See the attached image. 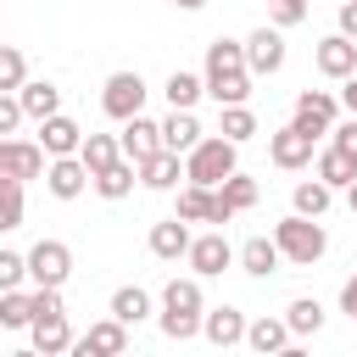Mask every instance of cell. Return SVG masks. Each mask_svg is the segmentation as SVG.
Here are the masks:
<instances>
[{
    "label": "cell",
    "instance_id": "1",
    "mask_svg": "<svg viewBox=\"0 0 357 357\" xmlns=\"http://www.w3.org/2000/svg\"><path fill=\"white\" fill-rule=\"evenodd\" d=\"M201 312H206V296H201V279H195V273L162 284V312H156V324H162L167 340H195V335H201Z\"/></svg>",
    "mask_w": 357,
    "mask_h": 357
},
{
    "label": "cell",
    "instance_id": "2",
    "mask_svg": "<svg viewBox=\"0 0 357 357\" xmlns=\"http://www.w3.org/2000/svg\"><path fill=\"white\" fill-rule=\"evenodd\" d=\"M234 167H240V145H234V139H223V134H201V139L184 151V178H190V184L218 190Z\"/></svg>",
    "mask_w": 357,
    "mask_h": 357
},
{
    "label": "cell",
    "instance_id": "3",
    "mask_svg": "<svg viewBox=\"0 0 357 357\" xmlns=\"http://www.w3.org/2000/svg\"><path fill=\"white\" fill-rule=\"evenodd\" d=\"M273 245H279V257H284V262L312 268V262L329 251V234H324V223H318V218L290 212V218H279V223H273Z\"/></svg>",
    "mask_w": 357,
    "mask_h": 357
},
{
    "label": "cell",
    "instance_id": "4",
    "mask_svg": "<svg viewBox=\"0 0 357 357\" xmlns=\"http://www.w3.org/2000/svg\"><path fill=\"white\" fill-rule=\"evenodd\" d=\"M240 45H245V73L251 78H273L284 67V28H273V22L268 28H251Z\"/></svg>",
    "mask_w": 357,
    "mask_h": 357
},
{
    "label": "cell",
    "instance_id": "5",
    "mask_svg": "<svg viewBox=\"0 0 357 357\" xmlns=\"http://www.w3.org/2000/svg\"><path fill=\"white\" fill-rule=\"evenodd\" d=\"M145 78L139 73H112L106 84H100V112L112 117V123H123V117H134V112H145Z\"/></svg>",
    "mask_w": 357,
    "mask_h": 357
},
{
    "label": "cell",
    "instance_id": "6",
    "mask_svg": "<svg viewBox=\"0 0 357 357\" xmlns=\"http://www.w3.org/2000/svg\"><path fill=\"white\" fill-rule=\"evenodd\" d=\"M184 262H190V273H195V279H218L223 268H234V245L223 240V229H206V234H190Z\"/></svg>",
    "mask_w": 357,
    "mask_h": 357
},
{
    "label": "cell",
    "instance_id": "7",
    "mask_svg": "<svg viewBox=\"0 0 357 357\" xmlns=\"http://www.w3.org/2000/svg\"><path fill=\"white\" fill-rule=\"evenodd\" d=\"M45 145L39 139H17V134H0V178H45Z\"/></svg>",
    "mask_w": 357,
    "mask_h": 357
},
{
    "label": "cell",
    "instance_id": "8",
    "mask_svg": "<svg viewBox=\"0 0 357 357\" xmlns=\"http://www.w3.org/2000/svg\"><path fill=\"white\" fill-rule=\"evenodd\" d=\"M335 117H340V95H329V89H301L296 95V112H290V123L301 128V134H329L335 128Z\"/></svg>",
    "mask_w": 357,
    "mask_h": 357
},
{
    "label": "cell",
    "instance_id": "9",
    "mask_svg": "<svg viewBox=\"0 0 357 357\" xmlns=\"http://www.w3.org/2000/svg\"><path fill=\"white\" fill-rule=\"evenodd\" d=\"M22 257H28V279L33 284H67V273H73V245L67 240H39Z\"/></svg>",
    "mask_w": 357,
    "mask_h": 357
},
{
    "label": "cell",
    "instance_id": "10",
    "mask_svg": "<svg viewBox=\"0 0 357 357\" xmlns=\"http://www.w3.org/2000/svg\"><path fill=\"white\" fill-rule=\"evenodd\" d=\"M73 351L78 357H123L128 351V324H117L112 312L100 324H89L84 335H73Z\"/></svg>",
    "mask_w": 357,
    "mask_h": 357
},
{
    "label": "cell",
    "instance_id": "11",
    "mask_svg": "<svg viewBox=\"0 0 357 357\" xmlns=\"http://www.w3.org/2000/svg\"><path fill=\"white\" fill-rule=\"evenodd\" d=\"M312 67H318L324 78H335V84H340V78H351V73H357V39H346L340 28H335V33H324V39H318V50H312Z\"/></svg>",
    "mask_w": 357,
    "mask_h": 357
},
{
    "label": "cell",
    "instance_id": "12",
    "mask_svg": "<svg viewBox=\"0 0 357 357\" xmlns=\"http://www.w3.org/2000/svg\"><path fill=\"white\" fill-rule=\"evenodd\" d=\"M268 156H273V167L301 173V167H312V134H301L296 123H284V128L268 134Z\"/></svg>",
    "mask_w": 357,
    "mask_h": 357
},
{
    "label": "cell",
    "instance_id": "13",
    "mask_svg": "<svg viewBox=\"0 0 357 357\" xmlns=\"http://www.w3.org/2000/svg\"><path fill=\"white\" fill-rule=\"evenodd\" d=\"M45 190H50L56 201H78V195L89 190V167H84L78 156H50V162H45Z\"/></svg>",
    "mask_w": 357,
    "mask_h": 357
},
{
    "label": "cell",
    "instance_id": "14",
    "mask_svg": "<svg viewBox=\"0 0 357 357\" xmlns=\"http://www.w3.org/2000/svg\"><path fill=\"white\" fill-rule=\"evenodd\" d=\"M117 145H123V156H128V162H145L151 151H162V123H156V117H145V112H134V117H123Z\"/></svg>",
    "mask_w": 357,
    "mask_h": 357
},
{
    "label": "cell",
    "instance_id": "15",
    "mask_svg": "<svg viewBox=\"0 0 357 357\" xmlns=\"http://www.w3.org/2000/svg\"><path fill=\"white\" fill-rule=\"evenodd\" d=\"M201 89L218 106H240V100H251V73L245 67H212V73H201Z\"/></svg>",
    "mask_w": 357,
    "mask_h": 357
},
{
    "label": "cell",
    "instance_id": "16",
    "mask_svg": "<svg viewBox=\"0 0 357 357\" xmlns=\"http://www.w3.org/2000/svg\"><path fill=\"white\" fill-rule=\"evenodd\" d=\"M39 145H45V156H78L84 128L67 112H50V117H39Z\"/></svg>",
    "mask_w": 357,
    "mask_h": 357
},
{
    "label": "cell",
    "instance_id": "17",
    "mask_svg": "<svg viewBox=\"0 0 357 357\" xmlns=\"http://www.w3.org/2000/svg\"><path fill=\"white\" fill-rule=\"evenodd\" d=\"M145 245H151V257H156V262H178V257L190 251V223L173 212V218L151 223V240H145Z\"/></svg>",
    "mask_w": 357,
    "mask_h": 357
},
{
    "label": "cell",
    "instance_id": "18",
    "mask_svg": "<svg viewBox=\"0 0 357 357\" xmlns=\"http://www.w3.org/2000/svg\"><path fill=\"white\" fill-rule=\"evenodd\" d=\"M28 340H33L39 357H61V351H73V324H67V312L33 318V324H28Z\"/></svg>",
    "mask_w": 357,
    "mask_h": 357
},
{
    "label": "cell",
    "instance_id": "19",
    "mask_svg": "<svg viewBox=\"0 0 357 357\" xmlns=\"http://www.w3.org/2000/svg\"><path fill=\"white\" fill-rule=\"evenodd\" d=\"M206 128H201V117H195V106H173L167 117H162V151H190L195 139H201Z\"/></svg>",
    "mask_w": 357,
    "mask_h": 357
},
{
    "label": "cell",
    "instance_id": "20",
    "mask_svg": "<svg viewBox=\"0 0 357 357\" xmlns=\"http://www.w3.org/2000/svg\"><path fill=\"white\" fill-rule=\"evenodd\" d=\"M134 167H139V184L145 190H178V178H184V156L178 151H151Z\"/></svg>",
    "mask_w": 357,
    "mask_h": 357
},
{
    "label": "cell",
    "instance_id": "21",
    "mask_svg": "<svg viewBox=\"0 0 357 357\" xmlns=\"http://www.w3.org/2000/svg\"><path fill=\"white\" fill-rule=\"evenodd\" d=\"M234 262H240V273H251V279H268V273H279V245H273V234H251L240 251H234Z\"/></svg>",
    "mask_w": 357,
    "mask_h": 357
},
{
    "label": "cell",
    "instance_id": "22",
    "mask_svg": "<svg viewBox=\"0 0 357 357\" xmlns=\"http://www.w3.org/2000/svg\"><path fill=\"white\" fill-rule=\"evenodd\" d=\"M201 335L212 346H240L245 340V312L240 307H206L201 312Z\"/></svg>",
    "mask_w": 357,
    "mask_h": 357
},
{
    "label": "cell",
    "instance_id": "23",
    "mask_svg": "<svg viewBox=\"0 0 357 357\" xmlns=\"http://www.w3.org/2000/svg\"><path fill=\"white\" fill-rule=\"evenodd\" d=\"M134 184H139V167H134L128 156H117L112 167H100V173L89 178V190H95L100 201H123V195H134Z\"/></svg>",
    "mask_w": 357,
    "mask_h": 357
},
{
    "label": "cell",
    "instance_id": "24",
    "mask_svg": "<svg viewBox=\"0 0 357 357\" xmlns=\"http://www.w3.org/2000/svg\"><path fill=\"white\" fill-rule=\"evenodd\" d=\"M106 312H112L117 324H128V329H134V324H145V318L156 312V301H151V290H145V284H117Z\"/></svg>",
    "mask_w": 357,
    "mask_h": 357
},
{
    "label": "cell",
    "instance_id": "25",
    "mask_svg": "<svg viewBox=\"0 0 357 357\" xmlns=\"http://www.w3.org/2000/svg\"><path fill=\"white\" fill-rule=\"evenodd\" d=\"M290 340H296V335H290V324H284V318H268V312H262V318H251V324H245V346H251V351H262V357H279Z\"/></svg>",
    "mask_w": 357,
    "mask_h": 357
},
{
    "label": "cell",
    "instance_id": "26",
    "mask_svg": "<svg viewBox=\"0 0 357 357\" xmlns=\"http://www.w3.org/2000/svg\"><path fill=\"white\" fill-rule=\"evenodd\" d=\"M17 100H22V117H50V112H61V89L50 84V78H22L17 84Z\"/></svg>",
    "mask_w": 357,
    "mask_h": 357
},
{
    "label": "cell",
    "instance_id": "27",
    "mask_svg": "<svg viewBox=\"0 0 357 357\" xmlns=\"http://www.w3.org/2000/svg\"><path fill=\"white\" fill-rule=\"evenodd\" d=\"M312 178H324L329 190H346V184L357 178V162H351L346 151H335V145H324V151H312Z\"/></svg>",
    "mask_w": 357,
    "mask_h": 357
},
{
    "label": "cell",
    "instance_id": "28",
    "mask_svg": "<svg viewBox=\"0 0 357 357\" xmlns=\"http://www.w3.org/2000/svg\"><path fill=\"white\" fill-rule=\"evenodd\" d=\"M218 134L223 139H234V145H245V139H257V112L240 100V106H218Z\"/></svg>",
    "mask_w": 357,
    "mask_h": 357
},
{
    "label": "cell",
    "instance_id": "29",
    "mask_svg": "<svg viewBox=\"0 0 357 357\" xmlns=\"http://www.w3.org/2000/svg\"><path fill=\"white\" fill-rule=\"evenodd\" d=\"M123 156V145H117V134H84V145H78V162L89 167V178L100 173V167H112Z\"/></svg>",
    "mask_w": 357,
    "mask_h": 357
},
{
    "label": "cell",
    "instance_id": "30",
    "mask_svg": "<svg viewBox=\"0 0 357 357\" xmlns=\"http://www.w3.org/2000/svg\"><path fill=\"white\" fill-rule=\"evenodd\" d=\"M284 324H290L296 340H301V335H318V329H324V301H318V296H296V301L284 307Z\"/></svg>",
    "mask_w": 357,
    "mask_h": 357
},
{
    "label": "cell",
    "instance_id": "31",
    "mask_svg": "<svg viewBox=\"0 0 357 357\" xmlns=\"http://www.w3.org/2000/svg\"><path fill=\"white\" fill-rule=\"evenodd\" d=\"M329 201H335V190H329L324 178H301V184L290 190V206H296V212H307V218H324V212H329Z\"/></svg>",
    "mask_w": 357,
    "mask_h": 357
},
{
    "label": "cell",
    "instance_id": "32",
    "mask_svg": "<svg viewBox=\"0 0 357 357\" xmlns=\"http://www.w3.org/2000/svg\"><path fill=\"white\" fill-rule=\"evenodd\" d=\"M218 195H223V201H229L234 212H251V206L262 201V190H257V178H251V173H240V167H234V173H229V178L218 184Z\"/></svg>",
    "mask_w": 357,
    "mask_h": 357
},
{
    "label": "cell",
    "instance_id": "33",
    "mask_svg": "<svg viewBox=\"0 0 357 357\" xmlns=\"http://www.w3.org/2000/svg\"><path fill=\"white\" fill-rule=\"evenodd\" d=\"M33 324V296L17 284V290H0V329H28Z\"/></svg>",
    "mask_w": 357,
    "mask_h": 357
},
{
    "label": "cell",
    "instance_id": "34",
    "mask_svg": "<svg viewBox=\"0 0 357 357\" xmlns=\"http://www.w3.org/2000/svg\"><path fill=\"white\" fill-rule=\"evenodd\" d=\"M162 95H167V106H195L206 89H201V73H184V67H173V73H167V84H162Z\"/></svg>",
    "mask_w": 357,
    "mask_h": 357
},
{
    "label": "cell",
    "instance_id": "35",
    "mask_svg": "<svg viewBox=\"0 0 357 357\" xmlns=\"http://www.w3.org/2000/svg\"><path fill=\"white\" fill-rule=\"evenodd\" d=\"M22 212H28V201H22V178H0V234L22 229Z\"/></svg>",
    "mask_w": 357,
    "mask_h": 357
},
{
    "label": "cell",
    "instance_id": "36",
    "mask_svg": "<svg viewBox=\"0 0 357 357\" xmlns=\"http://www.w3.org/2000/svg\"><path fill=\"white\" fill-rule=\"evenodd\" d=\"M28 78V56L17 50V45H0V89L6 95H17V84Z\"/></svg>",
    "mask_w": 357,
    "mask_h": 357
},
{
    "label": "cell",
    "instance_id": "37",
    "mask_svg": "<svg viewBox=\"0 0 357 357\" xmlns=\"http://www.w3.org/2000/svg\"><path fill=\"white\" fill-rule=\"evenodd\" d=\"M212 67H245V45H240V39H223V33H218V39L206 45V73H212Z\"/></svg>",
    "mask_w": 357,
    "mask_h": 357
},
{
    "label": "cell",
    "instance_id": "38",
    "mask_svg": "<svg viewBox=\"0 0 357 357\" xmlns=\"http://www.w3.org/2000/svg\"><path fill=\"white\" fill-rule=\"evenodd\" d=\"M268 22H273V28H296V22H307V0H268Z\"/></svg>",
    "mask_w": 357,
    "mask_h": 357
},
{
    "label": "cell",
    "instance_id": "39",
    "mask_svg": "<svg viewBox=\"0 0 357 357\" xmlns=\"http://www.w3.org/2000/svg\"><path fill=\"white\" fill-rule=\"evenodd\" d=\"M22 279H28V257H22V251H6V245H0V290H17Z\"/></svg>",
    "mask_w": 357,
    "mask_h": 357
},
{
    "label": "cell",
    "instance_id": "40",
    "mask_svg": "<svg viewBox=\"0 0 357 357\" xmlns=\"http://www.w3.org/2000/svg\"><path fill=\"white\" fill-rule=\"evenodd\" d=\"M329 145L335 151H346L351 162H357V117L346 112V117H335V128H329Z\"/></svg>",
    "mask_w": 357,
    "mask_h": 357
},
{
    "label": "cell",
    "instance_id": "41",
    "mask_svg": "<svg viewBox=\"0 0 357 357\" xmlns=\"http://www.w3.org/2000/svg\"><path fill=\"white\" fill-rule=\"evenodd\" d=\"M17 128H22V100L0 89V134H17Z\"/></svg>",
    "mask_w": 357,
    "mask_h": 357
},
{
    "label": "cell",
    "instance_id": "42",
    "mask_svg": "<svg viewBox=\"0 0 357 357\" xmlns=\"http://www.w3.org/2000/svg\"><path fill=\"white\" fill-rule=\"evenodd\" d=\"M335 22H340V33H346V39H357V0H340Z\"/></svg>",
    "mask_w": 357,
    "mask_h": 357
},
{
    "label": "cell",
    "instance_id": "43",
    "mask_svg": "<svg viewBox=\"0 0 357 357\" xmlns=\"http://www.w3.org/2000/svg\"><path fill=\"white\" fill-rule=\"evenodd\" d=\"M340 312H346V318L357 324V273H351V279L340 284Z\"/></svg>",
    "mask_w": 357,
    "mask_h": 357
},
{
    "label": "cell",
    "instance_id": "44",
    "mask_svg": "<svg viewBox=\"0 0 357 357\" xmlns=\"http://www.w3.org/2000/svg\"><path fill=\"white\" fill-rule=\"evenodd\" d=\"M340 112H351V117H357V73H351V78H340Z\"/></svg>",
    "mask_w": 357,
    "mask_h": 357
},
{
    "label": "cell",
    "instance_id": "45",
    "mask_svg": "<svg viewBox=\"0 0 357 357\" xmlns=\"http://www.w3.org/2000/svg\"><path fill=\"white\" fill-rule=\"evenodd\" d=\"M173 6H178V11H201L206 0H173Z\"/></svg>",
    "mask_w": 357,
    "mask_h": 357
},
{
    "label": "cell",
    "instance_id": "46",
    "mask_svg": "<svg viewBox=\"0 0 357 357\" xmlns=\"http://www.w3.org/2000/svg\"><path fill=\"white\" fill-rule=\"evenodd\" d=\"M346 206H351V212H357V178H351V184H346Z\"/></svg>",
    "mask_w": 357,
    "mask_h": 357
}]
</instances>
